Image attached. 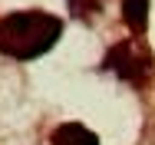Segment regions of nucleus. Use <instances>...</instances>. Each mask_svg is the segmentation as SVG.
I'll return each instance as SVG.
<instances>
[{
    "instance_id": "f257e3e1",
    "label": "nucleus",
    "mask_w": 155,
    "mask_h": 145,
    "mask_svg": "<svg viewBox=\"0 0 155 145\" xmlns=\"http://www.w3.org/2000/svg\"><path fill=\"white\" fill-rule=\"evenodd\" d=\"M63 36V20L46 10H13L0 17V53L17 63L40 59Z\"/></svg>"
},
{
    "instance_id": "f03ea898",
    "label": "nucleus",
    "mask_w": 155,
    "mask_h": 145,
    "mask_svg": "<svg viewBox=\"0 0 155 145\" xmlns=\"http://www.w3.org/2000/svg\"><path fill=\"white\" fill-rule=\"evenodd\" d=\"M102 66L109 73H116L119 79H125V83H145L152 66H155V59L142 40H122V43H116L106 53Z\"/></svg>"
},
{
    "instance_id": "7ed1b4c3",
    "label": "nucleus",
    "mask_w": 155,
    "mask_h": 145,
    "mask_svg": "<svg viewBox=\"0 0 155 145\" xmlns=\"http://www.w3.org/2000/svg\"><path fill=\"white\" fill-rule=\"evenodd\" d=\"M50 145H99V135L93 129H86L83 122H63L53 129Z\"/></svg>"
},
{
    "instance_id": "20e7f679",
    "label": "nucleus",
    "mask_w": 155,
    "mask_h": 145,
    "mask_svg": "<svg viewBox=\"0 0 155 145\" xmlns=\"http://www.w3.org/2000/svg\"><path fill=\"white\" fill-rule=\"evenodd\" d=\"M149 3L152 0H122V20L132 33H145V27H149Z\"/></svg>"
},
{
    "instance_id": "39448f33",
    "label": "nucleus",
    "mask_w": 155,
    "mask_h": 145,
    "mask_svg": "<svg viewBox=\"0 0 155 145\" xmlns=\"http://www.w3.org/2000/svg\"><path fill=\"white\" fill-rule=\"evenodd\" d=\"M69 10H73L76 17L89 20V17H96V13L102 10V0H69Z\"/></svg>"
}]
</instances>
